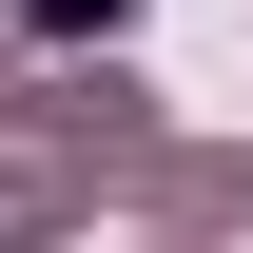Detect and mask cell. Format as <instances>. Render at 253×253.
Returning a JSON list of instances; mask_svg holds the SVG:
<instances>
[{
	"label": "cell",
	"instance_id": "cell-1",
	"mask_svg": "<svg viewBox=\"0 0 253 253\" xmlns=\"http://www.w3.org/2000/svg\"><path fill=\"white\" fill-rule=\"evenodd\" d=\"M20 20H117V0H20Z\"/></svg>",
	"mask_w": 253,
	"mask_h": 253
}]
</instances>
